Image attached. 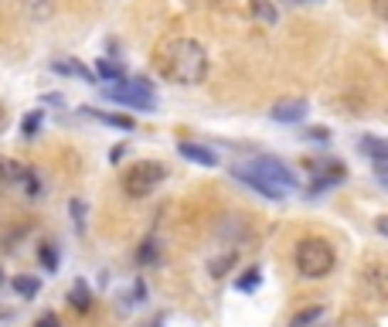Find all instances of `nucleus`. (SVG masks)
<instances>
[{
	"label": "nucleus",
	"instance_id": "obj_1",
	"mask_svg": "<svg viewBox=\"0 0 388 327\" xmlns=\"http://www.w3.org/2000/svg\"><path fill=\"white\" fill-rule=\"evenodd\" d=\"M157 65H160L164 78H171L177 85H198L208 76V51L194 38H174L160 48Z\"/></svg>",
	"mask_w": 388,
	"mask_h": 327
},
{
	"label": "nucleus",
	"instance_id": "obj_2",
	"mask_svg": "<svg viewBox=\"0 0 388 327\" xmlns=\"http://www.w3.org/2000/svg\"><path fill=\"white\" fill-rule=\"evenodd\" d=\"M334 263H337V256H334V246L327 239H303L296 246V269L310 280H324L334 269Z\"/></svg>",
	"mask_w": 388,
	"mask_h": 327
},
{
	"label": "nucleus",
	"instance_id": "obj_3",
	"mask_svg": "<svg viewBox=\"0 0 388 327\" xmlns=\"http://www.w3.org/2000/svg\"><path fill=\"white\" fill-rule=\"evenodd\" d=\"M164 177H167V167L160 160H143V164H133L123 174V191L130 198H147Z\"/></svg>",
	"mask_w": 388,
	"mask_h": 327
},
{
	"label": "nucleus",
	"instance_id": "obj_4",
	"mask_svg": "<svg viewBox=\"0 0 388 327\" xmlns=\"http://www.w3.org/2000/svg\"><path fill=\"white\" fill-rule=\"evenodd\" d=\"M106 99H116V103H126V106H140V109H154L157 99L150 93V82L147 78H133V82H116V85H106L103 89Z\"/></svg>",
	"mask_w": 388,
	"mask_h": 327
},
{
	"label": "nucleus",
	"instance_id": "obj_5",
	"mask_svg": "<svg viewBox=\"0 0 388 327\" xmlns=\"http://www.w3.org/2000/svg\"><path fill=\"white\" fill-rule=\"evenodd\" d=\"M248 171H256L263 181H269V185H276L280 191H293L296 187V174L286 167V164H280V160H269V157H263V160H252V164H246Z\"/></svg>",
	"mask_w": 388,
	"mask_h": 327
},
{
	"label": "nucleus",
	"instance_id": "obj_6",
	"mask_svg": "<svg viewBox=\"0 0 388 327\" xmlns=\"http://www.w3.org/2000/svg\"><path fill=\"white\" fill-rule=\"evenodd\" d=\"M232 174L238 177V181H246L248 187H256V191H259L263 198H273V202H280L283 194H286V191H280L276 185H269V181H263V177H259L256 171H248L246 164H238V167H232Z\"/></svg>",
	"mask_w": 388,
	"mask_h": 327
},
{
	"label": "nucleus",
	"instance_id": "obj_7",
	"mask_svg": "<svg viewBox=\"0 0 388 327\" xmlns=\"http://www.w3.org/2000/svg\"><path fill=\"white\" fill-rule=\"evenodd\" d=\"M307 109H310L307 106V99H280L269 116H273L276 123H300V120L307 116Z\"/></svg>",
	"mask_w": 388,
	"mask_h": 327
},
{
	"label": "nucleus",
	"instance_id": "obj_8",
	"mask_svg": "<svg viewBox=\"0 0 388 327\" xmlns=\"http://www.w3.org/2000/svg\"><path fill=\"white\" fill-rule=\"evenodd\" d=\"M357 150L372 157V160H374V167H378V174H385L388 147H385V140H382V137H372V133H368V137H361V140H357Z\"/></svg>",
	"mask_w": 388,
	"mask_h": 327
},
{
	"label": "nucleus",
	"instance_id": "obj_9",
	"mask_svg": "<svg viewBox=\"0 0 388 327\" xmlns=\"http://www.w3.org/2000/svg\"><path fill=\"white\" fill-rule=\"evenodd\" d=\"M177 150H181V157L194 160V164H201V167H215L218 164L215 150H208V147H201V143H181Z\"/></svg>",
	"mask_w": 388,
	"mask_h": 327
},
{
	"label": "nucleus",
	"instance_id": "obj_10",
	"mask_svg": "<svg viewBox=\"0 0 388 327\" xmlns=\"http://www.w3.org/2000/svg\"><path fill=\"white\" fill-rule=\"evenodd\" d=\"M24 177H28V167H24L21 160H0V181L17 185V181H24Z\"/></svg>",
	"mask_w": 388,
	"mask_h": 327
},
{
	"label": "nucleus",
	"instance_id": "obj_11",
	"mask_svg": "<svg viewBox=\"0 0 388 327\" xmlns=\"http://www.w3.org/2000/svg\"><path fill=\"white\" fill-rule=\"evenodd\" d=\"M68 300H72V307H75L78 313H85L89 307H93V294H89V286H85V283H75V286H72V294H68Z\"/></svg>",
	"mask_w": 388,
	"mask_h": 327
},
{
	"label": "nucleus",
	"instance_id": "obj_12",
	"mask_svg": "<svg viewBox=\"0 0 388 327\" xmlns=\"http://www.w3.org/2000/svg\"><path fill=\"white\" fill-rule=\"evenodd\" d=\"M85 113H93L95 120H103L106 126H116V130H133V120H130V116H120V113H103V109H85Z\"/></svg>",
	"mask_w": 388,
	"mask_h": 327
},
{
	"label": "nucleus",
	"instance_id": "obj_13",
	"mask_svg": "<svg viewBox=\"0 0 388 327\" xmlns=\"http://www.w3.org/2000/svg\"><path fill=\"white\" fill-rule=\"evenodd\" d=\"M55 72H62V76H82V78H89V82H95V76L85 68V65H78V62H55L51 65Z\"/></svg>",
	"mask_w": 388,
	"mask_h": 327
},
{
	"label": "nucleus",
	"instance_id": "obj_14",
	"mask_svg": "<svg viewBox=\"0 0 388 327\" xmlns=\"http://www.w3.org/2000/svg\"><path fill=\"white\" fill-rule=\"evenodd\" d=\"M11 286H14L21 296H34L38 290H41V283L31 280V276H14V280H11Z\"/></svg>",
	"mask_w": 388,
	"mask_h": 327
},
{
	"label": "nucleus",
	"instance_id": "obj_15",
	"mask_svg": "<svg viewBox=\"0 0 388 327\" xmlns=\"http://www.w3.org/2000/svg\"><path fill=\"white\" fill-rule=\"evenodd\" d=\"M320 317H324V307H310V311L296 313L293 321H290V327H310L313 321H320Z\"/></svg>",
	"mask_w": 388,
	"mask_h": 327
},
{
	"label": "nucleus",
	"instance_id": "obj_16",
	"mask_svg": "<svg viewBox=\"0 0 388 327\" xmlns=\"http://www.w3.org/2000/svg\"><path fill=\"white\" fill-rule=\"evenodd\" d=\"M252 14L259 17V21H266V24H273V21H276V11H273V4H269V0H252Z\"/></svg>",
	"mask_w": 388,
	"mask_h": 327
},
{
	"label": "nucleus",
	"instance_id": "obj_17",
	"mask_svg": "<svg viewBox=\"0 0 388 327\" xmlns=\"http://www.w3.org/2000/svg\"><path fill=\"white\" fill-rule=\"evenodd\" d=\"M38 130H41V109H34V113L24 116V123H21V137H34Z\"/></svg>",
	"mask_w": 388,
	"mask_h": 327
},
{
	"label": "nucleus",
	"instance_id": "obj_18",
	"mask_svg": "<svg viewBox=\"0 0 388 327\" xmlns=\"http://www.w3.org/2000/svg\"><path fill=\"white\" fill-rule=\"evenodd\" d=\"M259 283H263L259 269H248V276H242V280H238V290H242V294H248V290H259Z\"/></svg>",
	"mask_w": 388,
	"mask_h": 327
},
{
	"label": "nucleus",
	"instance_id": "obj_19",
	"mask_svg": "<svg viewBox=\"0 0 388 327\" xmlns=\"http://www.w3.org/2000/svg\"><path fill=\"white\" fill-rule=\"evenodd\" d=\"M99 76L109 78V82H120V78H123V68L112 62H99Z\"/></svg>",
	"mask_w": 388,
	"mask_h": 327
},
{
	"label": "nucleus",
	"instance_id": "obj_20",
	"mask_svg": "<svg viewBox=\"0 0 388 327\" xmlns=\"http://www.w3.org/2000/svg\"><path fill=\"white\" fill-rule=\"evenodd\" d=\"M235 263V252H229V256H221V259H215V263L208 266L211 269V276H225V269Z\"/></svg>",
	"mask_w": 388,
	"mask_h": 327
},
{
	"label": "nucleus",
	"instance_id": "obj_21",
	"mask_svg": "<svg viewBox=\"0 0 388 327\" xmlns=\"http://www.w3.org/2000/svg\"><path fill=\"white\" fill-rule=\"evenodd\" d=\"M137 259H140V263H154V259H157V242H154V239H147V242H143L140 252H137Z\"/></svg>",
	"mask_w": 388,
	"mask_h": 327
},
{
	"label": "nucleus",
	"instance_id": "obj_22",
	"mask_svg": "<svg viewBox=\"0 0 388 327\" xmlns=\"http://www.w3.org/2000/svg\"><path fill=\"white\" fill-rule=\"evenodd\" d=\"M303 137H307V140H327V137H330V130H327V126H307V130H303Z\"/></svg>",
	"mask_w": 388,
	"mask_h": 327
},
{
	"label": "nucleus",
	"instance_id": "obj_23",
	"mask_svg": "<svg viewBox=\"0 0 388 327\" xmlns=\"http://www.w3.org/2000/svg\"><path fill=\"white\" fill-rule=\"evenodd\" d=\"M41 263H45L48 269H55V266H58V259H55V249H51V246H41Z\"/></svg>",
	"mask_w": 388,
	"mask_h": 327
},
{
	"label": "nucleus",
	"instance_id": "obj_24",
	"mask_svg": "<svg viewBox=\"0 0 388 327\" xmlns=\"http://www.w3.org/2000/svg\"><path fill=\"white\" fill-rule=\"evenodd\" d=\"M34 327H58V317H55V313H45V317H41Z\"/></svg>",
	"mask_w": 388,
	"mask_h": 327
},
{
	"label": "nucleus",
	"instance_id": "obj_25",
	"mask_svg": "<svg viewBox=\"0 0 388 327\" xmlns=\"http://www.w3.org/2000/svg\"><path fill=\"white\" fill-rule=\"evenodd\" d=\"M72 215H75V225L82 229V215H85V208H82V202H72Z\"/></svg>",
	"mask_w": 388,
	"mask_h": 327
},
{
	"label": "nucleus",
	"instance_id": "obj_26",
	"mask_svg": "<svg viewBox=\"0 0 388 327\" xmlns=\"http://www.w3.org/2000/svg\"><path fill=\"white\" fill-rule=\"evenodd\" d=\"M374 14H378V17H385V14H388V7H385V0H374Z\"/></svg>",
	"mask_w": 388,
	"mask_h": 327
},
{
	"label": "nucleus",
	"instance_id": "obj_27",
	"mask_svg": "<svg viewBox=\"0 0 388 327\" xmlns=\"http://www.w3.org/2000/svg\"><path fill=\"white\" fill-rule=\"evenodd\" d=\"M7 317H11V311H4V307H0V321H7Z\"/></svg>",
	"mask_w": 388,
	"mask_h": 327
},
{
	"label": "nucleus",
	"instance_id": "obj_28",
	"mask_svg": "<svg viewBox=\"0 0 388 327\" xmlns=\"http://www.w3.org/2000/svg\"><path fill=\"white\" fill-rule=\"evenodd\" d=\"M0 123H4V106H0Z\"/></svg>",
	"mask_w": 388,
	"mask_h": 327
},
{
	"label": "nucleus",
	"instance_id": "obj_29",
	"mask_svg": "<svg viewBox=\"0 0 388 327\" xmlns=\"http://www.w3.org/2000/svg\"><path fill=\"white\" fill-rule=\"evenodd\" d=\"M0 283H4V269H0Z\"/></svg>",
	"mask_w": 388,
	"mask_h": 327
}]
</instances>
